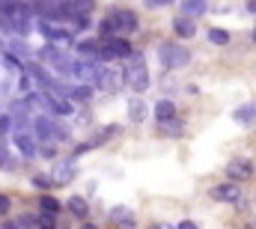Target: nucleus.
Returning <instances> with one entry per match:
<instances>
[{"label":"nucleus","instance_id":"f257e3e1","mask_svg":"<svg viewBox=\"0 0 256 229\" xmlns=\"http://www.w3.org/2000/svg\"><path fill=\"white\" fill-rule=\"evenodd\" d=\"M122 80H126L131 90H137V92H143L146 86H149V72H146V60L143 54H128L126 57V72H122Z\"/></svg>","mask_w":256,"mask_h":229},{"label":"nucleus","instance_id":"f03ea898","mask_svg":"<svg viewBox=\"0 0 256 229\" xmlns=\"http://www.w3.org/2000/svg\"><path fill=\"white\" fill-rule=\"evenodd\" d=\"M12 140H15V146H18V152H21L24 158H33V155L39 152L36 134H33L30 128H24V125H12Z\"/></svg>","mask_w":256,"mask_h":229},{"label":"nucleus","instance_id":"7ed1b4c3","mask_svg":"<svg viewBox=\"0 0 256 229\" xmlns=\"http://www.w3.org/2000/svg\"><path fill=\"white\" fill-rule=\"evenodd\" d=\"M188 60H191V51H185L182 45H176V42H164L161 45L164 68H182V66H188Z\"/></svg>","mask_w":256,"mask_h":229},{"label":"nucleus","instance_id":"20e7f679","mask_svg":"<svg viewBox=\"0 0 256 229\" xmlns=\"http://www.w3.org/2000/svg\"><path fill=\"white\" fill-rule=\"evenodd\" d=\"M131 54V45H128V39H120V36H110V39H104V45H98V60H116V57H128Z\"/></svg>","mask_w":256,"mask_h":229},{"label":"nucleus","instance_id":"39448f33","mask_svg":"<svg viewBox=\"0 0 256 229\" xmlns=\"http://www.w3.org/2000/svg\"><path fill=\"white\" fill-rule=\"evenodd\" d=\"M110 21H114V30H116V33H134V30L140 27L137 12H131V9H116V12H110Z\"/></svg>","mask_w":256,"mask_h":229},{"label":"nucleus","instance_id":"423d86ee","mask_svg":"<svg viewBox=\"0 0 256 229\" xmlns=\"http://www.w3.org/2000/svg\"><path fill=\"white\" fill-rule=\"evenodd\" d=\"M226 176H230L232 182H244V178L254 176V164H250L248 158H232V161L226 164Z\"/></svg>","mask_w":256,"mask_h":229},{"label":"nucleus","instance_id":"0eeeda50","mask_svg":"<svg viewBox=\"0 0 256 229\" xmlns=\"http://www.w3.org/2000/svg\"><path fill=\"white\" fill-rule=\"evenodd\" d=\"M212 200H218V202H238L242 200V188L236 182L218 184V188H212Z\"/></svg>","mask_w":256,"mask_h":229},{"label":"nucleus","instance_id":"6e6552de","mask_svg":"<svg viewBox=\"0 0 256 229\" xmlns=\"http://www.w3.org/2000/svg\"><path fill=\"white\" fill-rule=\"evenodd\" d=\"M74 178V161H57L51 172V184H68Z\"/></svg>","mask_w":256,"mask_h":229},{"label":"nucleus","instance_id":"1a4fd4ad","mask_svg":"<svg viewBox=\"0 0 256 229\" xmlns=\"http://www.w3.org/2000/svg\"><path fill=\"white\" fill-rule=\"evenodd\" d=\"M39 30L51 39V42H57V45H68L72 42V36H68V30H60V27H54L51 21H45V18H39Z\"/></svg>","mask_w":256,"mask_h":229},{"label":"nucleus","instance_id":"9d476101","mask_svg":"<svg viewBox=\"0 0 256 229\" xmlns=\"http://www.w3.org/2000/svg\"><path fill=\"white\" fill-rule=\"evenodd\" d=\"M96 66L90 62V60H78V62H72V68H68V74H74L80 84H86V80H96Z\"/></svg>","mask_w":256,"mask_h":229},{"label":"nucleus","instance_id":"9b49d317","mask_svg":"<svg viewBox=\"0 0 256 229\" xmlns=\"http://www.w3.org/2000/svg\"><path fill=\"white\" fill-rule=\"evenodd\" d=\"M120 78H122V74L114 72V68H98V72H96V84H98L104 92H114V90L120 86Z\"/></svg>","mask_w":256,"mask_h":229},{"label":"nucleus","instance_id":"f8f14e48","mask_svg":"<svg viewBox=\"0 0 256 229\" xmlns=\"http://www.w3.org/2000/svg\"><path fill=\"white\" fill-rule=\"evenodd\" d=\"M30 131L36 134V140H54V119L51 116H36Z\"/></svg>","mask_w":256,"mask_h":229},{"label":"nucleus","instance_id":"ddd939ff","mask_svg":"<svg viewBox=\"0 0 256 229\" xmlns=\"http://www.w3.org/2000/svg\"><path fill=\"white\" fill-rule=\"evenodd\" d=\"M42 60H48L57 72H68V68H72L68 57H66L63 51H54V48H45V51H42Z\"/></svg>","mask_w":256,"mask_h":229},{"label":"nucleus","instance_id":"4468645a","mask_svg":"<svg viewBox=\"0 0 256 229\" xmlns=\"http://www.w3.org/2000/svg\"><path fill=\"white\" fill-rule=\"evenodd\" d=\"M173 30H176L179 39H191L194 33H196V24H194V18H188V15H179L173 21Z\"/></svg>","mask_w":256,"mask_h":229},{"label":"nucleus","instance_id":"2eb2a0df","mask_svg":"<svg viewBox=\"0 0 256 229\" xmlns=\"http://www.w3.org/2000/svg\"><path fill=\"white\" fill-rule=\"evenodd\" d=\"M110 218H114L120 226H128V229H134V224H137V220H134V212H128L126 206H116V208L110 212Z\"/></svg>","mask_w":256,"mask_h":229},{"label":"nucleus","instance_id":"dca6fc26","mask_svg":"<svg viewBox=\"0 0 256 229\" xmlns=\"http://www.w3.org/2000/svg\"><path fill=\"white\" fill-rule=\"evenodd\" d=\"M128 119H131V122H143V119H146V104H143V98H128Z\"/></svg>","mask_w":256,"mask_h":229},{"label":"nucleus","instance_id":"f3484780","mask_svg":"<svg viewBox=\"0 0 256 229\" xmlns=\"http://www.w3.org/2000/svg\"><path fill=\"white\" fill-rule=\"evenodd\" d=\"M206 9H208V0H185V3H182V12H185L188 18L206 15Z\"/></svg>","mask_w":256,"mask_h":229},{"label":"nucleus","instance_id":"a211bd4d","mask_svg":"<svg viewBox=\"0 0 256 229\" xmlns=\"http://www.w3.org/2000/svg\"><path fill=\"white\" fill-rule=\"evenodd\" d=\"M27 74H30V78H33V80H36L39 86H48V84H51L48 72H45V68H42L39 62H30V66H27Z\"/></svg>","mask_w":256,"mask_h":229},{"label":"nucleus","instance_id":"6ab92c4d","mask_svg":"<svg viewBox=\"0 0 256 229\" xmlns=\"http://www.w3.org/2000/svg\"><path fill=\"white\" fill-rule=\"evenodd\" d=\"M66 6H68L72 15H90L96 3H92V0H66Z\"/></svg>","mask_w":256,"mask_h":229},{"label":"nucleus","instance_id":"aec40b11","mask_svg":"<svg viewBox=\"0 0 256 229\" xmlns=\"http://www.w3.org/2000/svg\"><path fill=\"white\" fill-rule=\"evenodd\" d=\"M68 98L84 104V102H90V98H92V90H90L86 84H78V86H72V90H68Z\"/></svg>","mask_w":256,"mask_h":229},{"label":"nucleus","instance_id":"412c9836","mask_svg":"<svg viewBox=\"0 0 256 229\" xmlns=\"http://www.w3.org/2000/svg\"><path fill=\"white\" fill-rule=\"evenodd\" d=\"M161 125H164L161 131H164V134H170V137H179V134L185 131V122H182V119H176V116H170V119H164Z\"/></svg>","mask_w":256,"mask_h":229},{"label":"nucleus","instance_id":"4be33fe9","mask_svg":"<svg viewBox=\"0 0 256 229\" xmlns=\"http://www.w3.org/2000/svg\"><path fill=\"white\" fill-rule=\"evenodd\" d=\"M68 212H72L74 218H86L90 206H86V200H84V196H72V200H68Z\"/></svg>","mask_w":256,"mask_h":229},{"label":"nucleus","instance_id":"5701e85b","mask_svg":"<svg viewBox=\"0 0 256 229\" xmlns=\"http://www.w3.org/2000/svg\"><path fill=\"white\" fill-rule=\"evenodd\" d=\"M254 119H256V104H244V108L236 110V122H242V125H250Z\"/></svg>","mask_w":256,"mask_h":229},{"label":"nucleus","instance_id":"b1692460","mask_svg":"<svg viewBox=\"0 0 256 229\" xmlns=\"http://www.w3.org/2000/svg\"><path fill=\"white\" fill-rule=\"evenodd\" d=\"M74 51L84 54V57H92V54H98V42H96V39H80V42L74 45Z\"/></svg>","mask_w":256,"mask_h":229},{"label":"nucleus","instance_id":"393cba45","mask_svg":"<svg viewBox=\"0 0 256 229\" xmlns=\"http://www.w3.org/2000/svg\"><path fill=\"white\" fill-rule=\"evenodd\" d=\"M155 116H158V122L176 116V104H173V102H158V104H155Z\"/></svg>","mask_w":256,"mask_h":229},{"label":"nucleus","instance_id":"a878e982","mask_svg":"<svg viewBox=\"0 0 256 229\" xmlns=\"http://www.w3.org/2000/svg\"><path fill=\"white\" fill-rule=\"evenodd\" d=\"M48 108H51V114H57V116L72 114V104H68L66 98H48Z\"/></svg>","mask_w":256,"mask_h":229},{"label":"nucleus","instance_id":"bb28decb","mask_svg":"<svg viewBox=\"0 0 256 229\" xmlns=\"http://www.w3.org/2000/svg\"><path fill=\"white\" fill-rule=\"evenodd\" d=\"M208 39H212V45H226V42H230V33L220 30V27H212V30H208Z\"/></svg>","mask_w":256,"mask_h":229},{"label":"nucleus","instance_id":"cd10ccee","mask_svg":"<svg viewBox=\"0 0 256 229\" xmlns=\"http://www.w3.org/2000/svg\"><path fill=\"white\" fill-rule=\"evenodd\" d=\"M98 33H102V39H110V36H116V30H114V21H110V15H108V18H102V24H98Z\"/></svg>","mask_w":256,"mask_h":229},{"label":"nucleus","instance_id":"c85d7f7f","mask_svg":"<svg viewBox=\"0 0 256 229\" xmlns=\"http://www.w3.org/2000/svg\"><path fill=\"white\" fill-rule=\"evenodd\" d=\"M6 51H12V54H18V57H27V54H30V48H27L24 42H18V39H9Z\"/></svg>","mask_w":256,"mask_h":229},{"label":"nucleus","instance_id":"c756f323","mask_svg":"<svg viewBox=\"0 0 256 229\" xmlns=\"http://www.w3.org/2000/svg\"><path fill=\"white\" fill-rule=\"evenodd\" d=\"M39 202H42V212H48V214H60V202H57L54 196H42Z\"/></svg>","mask_w":256,"mask_h":229},{"label":"nucleus","instance_id":"7c9ffc66","mask_svg":"<svg viewBox=\"0 0 256 229\" xmlns=\"http://www.w3.org/2000/svg\"><path fill=\"white\" fill-rule=\"evenodd\" d=\"M36 226H39V218H33V214H21L18 229H36Z\"/></svg>","mask_w":256,"mask_h":229},{"label":"nucleus","instance_id":"2f4dec72","mask_svg":"<svg viewBox=\"0 0 256 229\" xmlns=\"http://www.w3.org/2000/svg\"><path fill=\"white\" fill-rule=\"evenodd\" d=\"M39 226H48V229H54V226H57V214H48V212H45V214L39 218Z\"/></svg>","mask_w":256,"mask_h":229},{"label":"nucleus","instance_id":"473e14b6","mask_svg":"<svg viewBox=\"0 0 256 229\" xmlns=\"http://www.w3.org/2000/svg\"><path fill=\"white\" fill-rule=\"evenodd\" d=\"M176 0H146V6L149 9H164V6H173Z\"/></svg>","mask_w":256,"mask_h":229},{"label":"nucleus","instance_id":"72a5a7b5","mask_svg":"<svg viewBox=\"0 0 256 229\" xmlns=\"http://www.w3.org/2000/svg\"><path fill=\"white\" fill-rule=\"evenodd\" d=\"M42 149V155H48V158H57V149L51 146V143H45V146H39Z\"/></svg>","mask_w":256,"mask_h":229},{"label":"nucleus","instance_id":"f704fd0d","mask_svg":"<svg viewBox=\"0 0 256 229\" xmlns=\"http://www.w3.org/2000/svg\"><path fill=\"white\" fill-rule=\"evenodd\" d=\"M33 184H36V188H48L51 178H45V176H33Z\"/></svg>","mask_w":256,"mask_h":229},{"label":"nucleus","instance_id":"c9c22d12","mask_svg":"<svg viewBox=\"0 0 256 229\" xmlns=\"http://www.w3.org/2000/svg\"><path fill=\"white\" fill-rule=\"evenodd\" d=\"M86 152H90V143H80V146L74 149V158H78V155H86Z\"/></svg>","mask_w":256,"mask_h":229},{"label":"nucleus","instance_id":"e433bc0d","mask_svg":"<svg viewBox=\"0 0 256 229\" xmlns=\"http://www.w3.org/2000/svg\"><path fill=\"white\" fill-rule=\"evenodd\" d=\"M176 229H196V224H194V220H182Z\"/></svg>","mask_w":256,"mask_h":229},{"label":"nucleus","instance_id":"4c0bfd02","mask_svg":"<svg viewBox=\"0 0 256 229\" xmlns=\"http://www.w3.org/2000/svg\"><path fill=\"white\" fill-rule=\"evenodd\" d=\"M9 208V196H0V212H6Z\"/></svg>","mask_w":256,"mask_h":229},{"label":"nucleus","instance_id":"58836bf2","mask_svg":"<svg viewBox=\"0 0 256 229\" xmlns=\"http://www.w3.org/2000/svg\"><path fill=\"white\" fill-rule=\"evenodd\" d=\"M0 229H18V224H9V220H3V224H0Z\"/></svg>","mask_w":256,"mask_h":229},{"label":"nucleus","instance_id":"ea45409f","mask_svg":"<svg viewBox=\"0 0 256 229\" xmlns=\"http://www.w3.org/2000/svg\"><path fill=\"white\" fill-rule=\"evenodd\" d=\"M248 12H254L256 15V0H248Z\"/></svg>","mask_w":256,"mask_h":229},{"label":"nucleus","instance_id":"a19ab883","mask_svg":"<svg viewBox=\"0 0 256 229\" xmlns=\"http://www.w3.org/2000/svg\"><path fill=\"white\" fill-rule=\"evenodd\" d=\"M152 229H176V226H167V224H155Z\"/></svg>","mask_w":256,"mask_h":229},{"label":"nucleus","instance_id":"79ce46f5","mask_svg":"<svg viewBox=\"0 0 256 229\" xmlns=\"http://www.w3.org/2000/svg\"><path fill=\"white\" fill-rule=\"evenodd\" d=\"M250 39H254V42H256V30H254V36H250Z\"/></svg>","mask_w":256,"mask_h":229},{"label":"nucleus","instance_id":"37998d69","mask_svg":"<svg viewBox=\"0 0 256 229\" xmlns=\"http://www.w3.org/2000/svg\"><path fill=\"white\" fill-rule=\"evenodd\" d=\"M42 229H48V226H42Z\"/></svg>","mask_w":256,"mask_h":229},{"label":"nucleus","instance_id":"c03bdc74","mask_svg":"<svg viewBox=\"0 0 256 229\" xmlns=\"http://www.w3.org/2000/svg\"><path fill=\"white\" fill-rule=\"evenodd\" d=\"M86 229H92V226H86Z\"/></svg>","mask_w":256,"mask_h":229}]
</instances>
